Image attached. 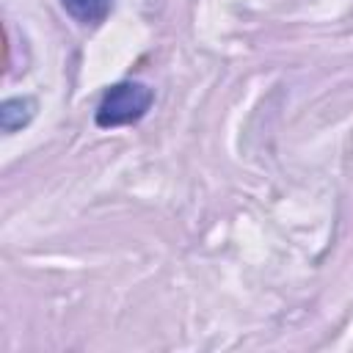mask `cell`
<instances>
[{
  "mask_svg": "<svg viewBox=\"0 0 353 353\" xmlns=\"http://www.w3.org/2000/svg\"><path fill=\"white\" fill-rule=\"evenodd\" d=\"M152 102H154V88H149L141 80H121L102 94L94 110V121L102 130L138 124L149 113Z\"/></svg>",
  "mask_w": 353,
  "mask_h": 353,
  "instance_id": "1",
  "label": "cell"
},
{
  "mask_svg": "<svg viewBox=\"0 0 353 353\" xmlns=\"http://www.w3.org/2000/svg\"><path fill=\"white\" fill-rule=\"evenodd\" d=\"M36 99L33 97H8L0 102V130L3 132H17L22 127H28L36 116Z\"/></svg>",
  "mask_w": 353,
  "mask_h": 353,
  "instance_id": "2",
  "label": "cell"
},
{
  "mask_svg": "<svg viewBox=\"0 0 353 353\" xmlns=\"http://www.w3.org/2000/svg\"><path fill=\"white\" fill-rule=\"evenodd\" d=\"M61 6L66 8V14L74 22H80L85 28L102 25L113 11V0H61Z\"/></svg>",
  "mask_w": 353,
  "mask_h": 353,
  "instance_id": "3",
  "label": "cell"
}]
</instances>
